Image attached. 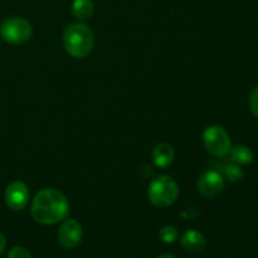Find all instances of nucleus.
<instances>
[{
  "instance_id": "6",
  "label": "nucleus",
  "mask_w": 258,
  "mask_h": 258,
  "mask_svg": "<svg viewBox=\"0 0 258 258\" xmlns=\"http://www.w3.org/2000/svg\"><path fill=\"white\" fill-rule=\"evenodd\" d=\"M226 185L224 176L218 170H207L197 180V189L202 196L207 198H214L222 193Z\"/></svg>"
},
{
  "instance_id": "1",
  "label": "nucleus",
  "mask_w": 258,
  "mask_h": 258,
  "mask_svg": "<svg viewBox=\"0 0 258 258\" xmlns=\"http://www.w3.org/2000/svg\"><path fill=\"white\" fill-rule=\"evenodd\" d=\"M30 212L37 223L50 226L67 218L70 203L62 191L54 188H45L35 194Z\"/></svg>"
},
{
  "instance_id": "18",
  "label": "nucleus",
  "mask_w": 258,
  "mask_h": 258,
  "mask_svg": "<svg viewBox=\"0 0 258 258\" xmlns=\"http://www.w3.org/2000/svg\"><path fill=\"white\" fill-rule=\"evenodd\" d=\"M156 258H176V257L174 256V254H170V253H164V254H160V256L156 257Z\"/></svg>"
},
{
  "instance_id": "5",
  "label": "nucleus",
  "mask_w": 258,
  "mask_h": 258,
  "mask_svg": "<svg viewBox=\"0 0 258 258\" xmlns=\"http://www.w3.org/2000/svg\"><path fill=\"white\" fill-rule=\"evenodd\" d=\"M203 139L207 151L216 158H224L231 151V136L222 126L212 125L207 127L203 134Z\"/></svg>"
},
{
  "instance_id": "12",
  "label": "nucleus",
  "mask_w": 258,
  "mask_h": 258,
  "mask_svg": "<svg viewBox=\"0 0 258 258\" xmlns=\"http://www.w3.org/2000/svg\"><path fill=\"white\" fill-rule=\"evenodd\" d=\"M95 5L92 0H75L72 4V14L76 19L86 20L92 17Z\"/></svg>"
},
{
  "instance_id": "9",
  "label": "nucleus",
  "mask_w": 258,
  "mask_h": 258,
  "mask_svg": "<svg viewBox=\"0 0 258 258\" xmlns=\"http://www.w3.org/2000/svg\"><path fill=\"white\" fill-rule=\"evenodd\" d=\"M180 243L185 251L189 253H202L207 247V239L203 233L196 229H188L183 233L180 238Z\"/></svg>"
},
{
  "instance_id": "16",
  "label": "nucleus",
  "mask_w": 258,
  "mask_h": 258,
  "mask_svg": "<svg viewBox=\"0 0 258 258\" xmlns=\"http://www.w3.org/2000/svg\"><path fill=\"white\" fill-rule=\"evenodd\" d=\"M8 258H33L30 252L24 247H14L8 253Z\"/></svg>"
},
{
  "instance_id": "10",
  "label": "nucleus",
  "mask_w": 258,
  "mask_h": 258,
  "mask_svg": "<svg viewBox=\"0 0 258 258\" xmlns=\"http://www.w3.org/2000/svg\"><path fill=\"white\" fill-rule=\"evenodd\" d=\"M151 159H153L155 166L165 169L173 164L174 159H175V151L170 144L161 143L154 148L153 153H151Z\"/></svg>"
},
{
  "instance_id": "14",
  "label": "nucleus",
  "mask_w": 258,
  "mask_h": 258,
  "mask_svg": "<svg viewBox=\"0 0 258 258\" xmlns=\"http://www.w3.org/2000/svg\"><path fill=\"white\" fill-rule=\"evenodd\" d=\"M159 239H160L163 243L171 244L178 239V231H176L175 227L173 226H165L159 231Z\"/></svg>"
},
{
  "instance_id": "13",
  "label": "nucleus",
  "mask_w": 258,
  "mask_h": 258,
  "mask_svg": "<svg viewBox=\"0 0 258 258\" xmlns=\"http://www.w3.org/2000/svg\"><path fill=\"white\" fill-rule=\"evenodd\" d=\"M222 173V175L226 179H228L232 183H237V181L242 180L243 178V171L239 168V165L234 164L233 161H226V163L219 164V170Z\"/></svg>"
},
{
  "instance_id": "3",
  "label": "nucleus",
  "mask_w": 258,
  "mask_h": 258,
  "mask_svg": "<svg viewBox=\"0 0 258 258\" xmlns=\"http://www.w3.org/2000/svg\"><path fill=\"white\" fill-rule=\"evenodd\" d=\"M179 196L178 183L169 175H159L150 183L148 197L151 204L158 208L173 206Z\"/></svg>"
},
{
  "instance_id": "17",
  "label": "nucleus",
  "mask_w": 258,
  "mask_h": 258,
  "mask_svg": "<svg viewBox=\"0 0 258 258\" xmlns=\"http://www.w3.org/2000/svg\"><path fill=\"white\" fill-rule=\"evenodd\" d=\"M5 247H7V239H5V237L0 233V253L4 252Z\"/></svg>"
},
{
  "instance_id": "11",
  "label": "nucleus",
  "mask_w": 258,
  "mask_h": 258,
  "mask_svg": "<svg viewBox=\"0 0 258 258\" xmlns=\"http://www.w3.org/2000/svg\"><path fill=\"white\" fill-rule=\"evenodd\" d=\"M229 156H231V161H233L237 165H248L253 161V153L251 149L244 145H237L234 148L232 146Z\"/></svg>"
},
{
  "instance_id": "15",
  "label": "nucleus",
  "mask_w": 258,
  "mask_h": 258,
  "mask_svg": "<svg viewBox=\"0 0 258 258\" xmlns=\"http://www.w3.org/2000/svg\"><path fill=\"white\" fill-rule=\"evenodd\" d=\"M248 106L251 112L258 118V85L252 90L248 97Z\"/></svg>"
},
{
  "instance_id": "7",
  "label": "nucleus",
  "mask_w": 258,
  "mask_h": 258,
  "mask_svg": "<svg viewBox=\"0 0 258 258\" xmlns=\"http://www.w3.org/2000/svg\"><path fill=\"white\" fill-rule=\"evenodd\" d=\"M4 199L8 208L12 211L18 212L24 209L29 201V189H28L27 184L19 180L13 181L5 190Z\"/></svg>"
},
{
  "instance_id": "4",
  "label": "nucleus",
  "mask_w": 258,
  "mask_h": 258,
  "mask_svg": "<svg viewBox=\"0 0 258 258\" xmlns=\"http://www.w3.org/2000/svg\"><path fill=\"white\" fill-rule=\"evenodd\" d=\"M32 34V25L22 17H9L0 24V35L10 44H24L30 39Z\"/></svg>"
},
{
  "instance_id": "2",
  "label": "nucleus",
  "mask_w": 258,
  "mask_h": 258,
  "mask_svg": "<svg viewBox=\"0 0 258 258\" xmlns=\"http://www.w3.org/2000/svg\"><path fill=\"white\" fill-rule=\"evenodd\" d=\"M95 35L91 28L83 23H72L63 33V47L73 58L82 59L93 49Z\"/></svg>"
},
{
  "instance_id": "8",
  "label": "nucleus",
  "mask_w": 258,
  "mask_h": 258,
  "mask_svg": "<svg viewBox=\"0 0 258 258\" xmlns=\"http://www.w3.org/2000/svg\"><path fill=\"white\" fill-rule=\"evenodd\" d=\"M82 227L76 219L64 221V223L59 227L57 233L58 242L60 243V246L67 249L76 248L82 241Z\"/></svg>"
}]
</instances>
